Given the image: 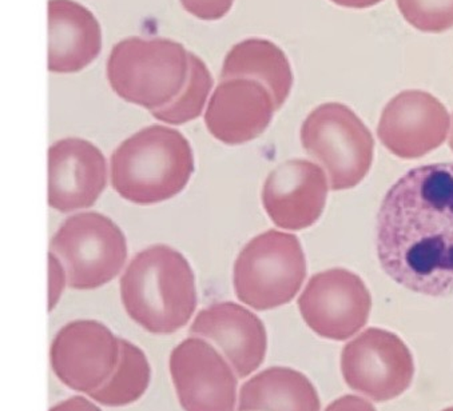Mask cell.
I'll list each match as a JSON object with an SVG mask.
<instances>
[{
    "mask_svg": "<svg viewBox=\"0 0 453 411\" xmlns=\"http://www.w3.org/2000/svg\"><path fill=\"white\" fill-rule=\"evenodd\" d=\"M377 256L388 277L429 297L453 295V164L416 167L382 199Z\"/></svg>",
    "mask_w": 453,
    "mask_h": 411,
    "instance_id": "cell-1",
    "label": "cell"
},
{
    "mask_svg": "<svg viewBox=\"0 0 453 411\" xmlns=\"http://www.w3.org/2000/svg\"><path fill=\"white\" fill-rule=\"evenodd\" d=\"M128 316L151 334H173L197 308L196 277L188 259L166 245L138 253L120 278Z\"/></svg>",
    "mask_w": 453,
    "mask_h": 411,
    "instance_id": "cell-2",
    "label": "cell"
},
{
    "mask_svg": "<svg viewBox=\"0 0 453 411\" xmlns=\"http://www.w3.org/2000/svg\"><path fill=\"white\" fill-rule=\"evenodd\" d=\"M193 172L190 143L166 126L142 128L123 141L110 158L112 188L126 201L142 206L174 198Z\"/></svg>",
    "mask_w": 453,
    "mask_h": 411,
    "instance_id": "cell-3",
    "label": "cell"
},
{
    "mask_svg": "<svg viewBox=\"0 0 453 411\" xmlns=\"http://www.w3.org/2000/svg\"><path fill=\"white\" fill-rule=\"evenodd\" d=\"M107 80L128 103L156 111L172 103L188 77V52L170 39L127 38L107 60Z\"/></svg>",
    "mask_w": 453,
    "mask_h": 411,
    "instance_id": "cell-4",
    "label": "cell"
},
{
    "mask_svg": "<svg viewBox=\"0 0 453 411\" xmlns=\"http://www.w3.org/2000/svg\"><path fill=\"white\" fill-rule=\"evenodd\" d=\"M306 259L296 235L269 230L240 251L233 269V285L241 302L265 311L287 305L306 278Z\"/></svg>",
    "mask_w": 453,
    "mask_h": 411,
    "instance_id": "cell-5",
    "label": "cell"
},
{
    "mask_svg": "<svg viewBox=\"0 0 453 411\" xmlns=\"http://www.w3.org/2000/svg\"><path fill=\"white\" fill-rule=\"evenodd\" d=\"M301 143L324 167L334 191L356 187L373 164V136L345 104L324 103L314 109L301 127Z\"/></svg>",
    "mask_w": 453,
    "mask_h": 411,
    "instance_id": "cell-6",
    "label": "cell"
},
{
    "mask_svg": "<svg viewBox=\"0 0 453 411\" xmlns=\"http://www.w3.org/2000/svg\"><path fill=\"white\" fill-rule=\"evenodd\" d=\"M65 264L67 285L75 290H93L109 284L127 259L125 234L109 217L82 213L60 225L50 243Z\"/></svg>",
    "mask_w": 453,
    "mask_h": 411,
    "instance_id": "cell-7",
    "label": "cell"
},
{
    "mask_svg": "<svg viewBox=\"0 0 453 411\" xmlns=\"http://www.w3.org/2000/svg\"><path fill=\"white\" fill-rule=\"evenodd\" d=\"M342 371L350 389L385 402L411 386L415 363L407 345L396 334L371 327L342 350Z\"/></svg>",
    "mask_w": 453,
    "mask_h": 411,
    "instance_id": "cell-8",
    "label": "cell"
},
{
    "mask_svg": "<svg viewBox=\"0 0 453 411\" xmlns=\"http://www.w3.org/2000/svg\"><path fill=\"white\" fill-rule=\"evenodd\" d=\"M298 308L319 337L345 340L365 326L372 297L357 274L339 267L311 277L298 298Z\"/></svg>",
    "mask_w": 453,
    "mask_h": 411,
    "instance_id": "cell-9",
    "label": "cell"
},
{
    "mask_svg": "<svg viewBox=\"0 0 453 411\" xmlns=\"http://www.w3.org/2000/svg\"><path fill=\"white\" fill-rule=\"evenodd\" d=\"M50 357L52 370L62 384L90 395L117 370L119 338L98 321L70 322L55 335Z\"/></svg>",
    "mask_w": 453,
    "mask_h": 411,
    "instance_id": "cell-10",
    "label": "cell"
},
{
    "mask_svg": "<svg viewBox=\"0 0 453 411\" xmlns=\"http://www.w3.org/2000/svg\"><path fill=\"white\" fill-rule=\"evenodd\" d=\"M170 374L185 411H234L237 377L213 345L201 337L182 340L170 354Z\"/></svg>",
    "mask_w": 453,
    "mask_h": 411,
    "instance_id": "cell-11",
    "label": "cell"
},
{
    "mask_svg": "<svg viewBox=\"0 0 453 411\" xmlns=\"http://www.w3.org/2000/svg\"><path fill=\"white\" fill-rule=\"evenodd\" d=\"M450 122L444 104L431 94L403 91L385 106L377 135L394 156L418 159L445 142Z\"/></svg>",
    "mask_w": 453,
    "mask_h": 411,
    "instance_id": "cell-12",
    "label": "cell"
},
{
    "mask_svg": "<svg viewBox=\"0 0 453 411\" xmlns=\"http://www.w3.org/2000/svg\"><path fill=\"white\" fill-rule=\"evenodd\" d=\"M326 174L306 159H290L266 178L263 204L271 221L285 230L308 229L326 209L329 191Z\"/></svg>",
    "mask_w": 453,
    "mask_h": 411,
    "instance_id": "cell-13",
    "label": "cell"
},
{
    "mask_svg": "<svg viewBox=\"0 0 453 411\" xmlns=\"http://www.w3.org/2000/svg\"><path fill=\"white\" fill-rule=\"evenodd\" d=\"M106 183V159L93 143L67 138L49 148L50 208L60 213L91 208Z\"/></svg>",
    "mask_w": 453,
    "mask_h": 411,
    "instance_id": "cell-14",
    "label": "cell"
},
{
    "mask_svg": "<svg viewBox=\"0 0 453 411\" xmlns=\"http://www.w3.org/2000/svg\"><path fill=\"white\" fill-rule=\"evenodd\" d=\"M276 111L273 96L265 86L234 78L217 86L206 109L205 125L219 142L243 145L264 133Z\"/></svg>",
    "mask_w": 453,
    "mask_h": 411,
    "instance_id": "cell-15",
    "label": "cell"
},
{
    "mask_svg": "<svg viewBox=\"0 0 453 411\" xmlns=\"http://www.w3.org/2000/svg\"><path fill=\"white\" fill-rule=\"evenodd\" d=\"M188 331L216 345L240 378L250 376L265 360V326L256 314L238 303H214L203 308Z\"/></svg>",
    "mask_w": 453,
    "mask_h": 411,
    "instance_id": "cell-16",
    "label": "cell"
},
{
    "mask_svg": "<svg viewBox=\"0 0 453 411\" xmlns=\"http://www.w3.org/2000/svg\"><path fill=\"white\" fill-rule=\"evenodd\" d=\"M101 49V26L93 12L74 0H50L49 72H82Z\"/></svg>",
    "mask_w": 453,
    "mask_h": 411,
    "instance_id": "cell-17",
    "label": "cell"
},
{
    "mask_svg": "<svg viewBox=\"0 0 453 411\" xmlns=\"http://www.w3.org/2000/svg\"><path fill=\"white\" fill-rule=\"evenodd\" d=\"M245 78L260 82L281 109L292 91L293 72L285 52L266 39H246L235 44L224 60L221 80Z\"/></svg>",
    "mask_w": 453,
    "mask_h": 411,
    "instance_id": "cell-18",
    "label": "cell"
},
{
    "mask_svg": "<svg viewBox=\"0 0 453 411\" xmlns=\"http://www.w3.org/2000/svg\"><path fill=\"white\" fill-rule=\"evenodd\" d=\"M316 387L300 371L269 368L241 387L237 411H319Z\"/></svg>",
    "mask_w": 453,
    "mask_h": 411,
    "instance_id": "cell-19",
    "label": "cell"
},
{
    "mask_svg": "<svg viewBox=\"0 0 453 411\" xmlns=\"http://www.w3.org/2000/svg\"><path fill=\"white\" fill-rule=\"evenodd\" d=\"M120 357L111 378L90 397L109 407H120L140 400L150 384L151 369L145 353L132 342L120 339Z\"/></svg>",
    "mask_w": 453,
    "mask_h": 411,
    "instance_id": "cell-20",
    "label": "cell"
},
{
    "mask_svg": "<svg viewBox=\"0 0 453 411\" xmlns=\"http://www.w3.org/2000/svg\"><path fill=\"white\" fill-rule=\"evenodd\" d=\"M211 88L213 78L208 65L197 55L188 52V77L185 88L172 103L151 114L156 119L174 126L197 119L203 114Z\"/></svg>",
    "mask_w": 453,
    "mask_h": 411,
    "instance_id": "cell-21",
    "label": "cell"
},
{
    "mask_svg": "<svg viewBox=\"0 0 453 411\" xmlns=\"http://www.w3.org/2000/svg\"><path fill=\"white\" fill-rule=\"evenodd\" d=\"M404 19L416 30L439 34L453 27V0H396Z\"/></svg>",
    "mask_w": 453,
    "mask_h": 411,
    "instance_id": "cell-22",
    "label": "cell"
},
{
    "mask_svg": "<svg viewBox=\"0 0 453 411\" xmlns=\"http://www.w3.org/2000/svg\"><path fill=\"white\" fill-rule=\"evenodd\" d=\"M183 9L201 20H219L224 18L234 0H180Z\"/></svg>",
    "mask_w": 453,
    "mask_h": 411,
    "instance_id": "cell-23",
    "label": "cell"
},
{
    "mask_svg": "<svg viewBox=\"0 0 453 411\" xmlns=\"http://www.w3.org/2000/svg\"><path fill=\"white\" fill-rule=\"evenodd\" d=\"M66 284V269L54 253H49V311L59 302Z\"/></svg>",
    "mask_w": 453,
    "mask_h": 411,
    "instance_id": "cell-24",
    "label": "cell"
},
{
    "mask_svg": "<svg viewBox=\"0 0 453 411\" xmlns=\"http://www.w3.org/2000/svg\"><path fill=\"white\" fill-rule=\"evenodd\" d=\"M326 411H376L371 402L356 395H344L332 402Z\"/></svg>",
    "mask_w": 453,
    "mask_h": 411,
    "instance_id": "cell-25",
    "label": "cell"
},
{
    "mask_svg": "<svg viewBox=\"0 0 453 411\" xmlns=\"http://www.w3.org/2000/svg\"><path fill=\"white\" fill-rule=\"evenodd\" d=\"M50 411H101V408L90 400H86V398L75 395V397L62 400V402L52 406Z\"/></svg>",
    "mask_w": 453,
    "mask_h": 411,
    "instance_id": "cell-26",
    "label": "cell"
},
{
    "mask_svg": "<svg viewBox=\"0 0 453 411\" xmlns=\"http://www.w3.org/2000/svg\"><path fill=\"white\" fill-rule=\"evenodd\" d=\"M337 6L347 7V9L363 10L376 6L381 4L382 0H331Z\"/></svg>",
    "mask_w": 453,
    "mask_h": 411,
    "instance_id": "cell-27",
    "label": "cell"
},
{
    "mask_svg": "<svg viewBox=\"0 0 453 411\" xmlns=\"http://www.w3.org/2000/svg\"><path fill=\"white\" fill-rule=\"evenodd\" d=\"M449 148H452V151H453V117H452V122H450Z\"/></svg>",
    "mask_w": 453,
    "mask_h": 411,
    "instance_id": "cell-28",
    "label": "cell"
},
{
    "mask_svg": "<svg viewBox=\"0 0 453 411\" xmlns=\"http://www.w3.org/2000/svg\"><path fill=\"white\" fill-rule=\"evenodd\" d=\"M442 411H453V407L445 408V410H442Z\"/></svg>",
    "mask_w": 453,
    "mask_h": 411,
    "instance_id": "cell-29",
    "label": "cell"
}]
</instances>
